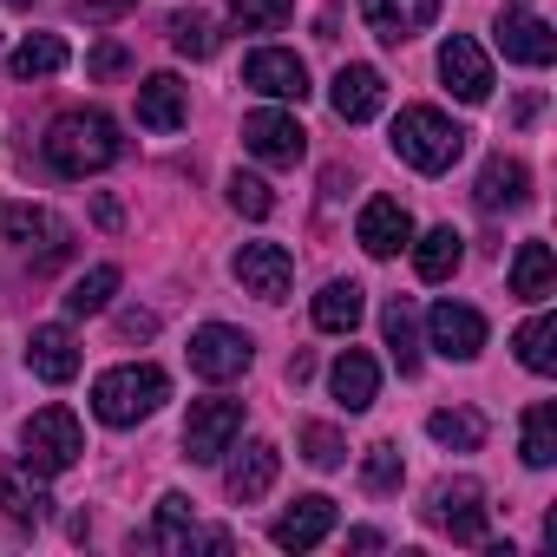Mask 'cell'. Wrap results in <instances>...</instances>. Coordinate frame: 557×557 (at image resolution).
Listing matches in <instances>:
<instances>
[{
  "label": "cell",
  "instance_id": "obj_1",
  "mask_svg": "<svg viewBox=\"0 0 557 557\" xmlns=\"http://www.w3.org/2000/svg\"><path fill=\"white\" fill-rule=\"evenodd\" d=\"M40 151H47V164H53L60 177H99L106 164H119L125 138H119V125H112L99 106H79V112H60V119L47 125Z\"/></svg>",
  "mask_w": 557,
  "mask_h": 557
},
{
  "label": "cell",
  "instance_id": "obj_2",
  "mask_svg": "<svg viewBox=\"0 0 557 557\" xmlns=\"http://www.w3.org/2000/svg\"><path fill=\"white\" fill-rule=\"evenodd\" d=\"M164 400H171V381H164V368H151V361H125V368H106V374L92 381V413H99L106 426H138V420H151Z\"/></svg>",
  "mask_w": 557,
  "mask_h": 557
},
{
  "label": "cell",
  "instance_id": "obj_3",
  "mask_svg": "<svg viewBox=\"0 0 557 557\" xmlns=\"http://www.w3.org/2000/svg\"><path fill=\"white\" fill-rule=\"evenodd\" d=\"M394 151L413 164V171H426V177H440V171H453L459 164V151H466V132L440 112V106H407L400 119H394Z\"/></svg>",
  "mask_w": 557,
  "mask_h": 557
},
{
  "label": "cell",
  "instance_id": "obj_4",
  "mask_svg": "<svg viewBox=\"0 0 557 557\" xmlns=\"http://www.w3.org/2000/svg\"><path fill=\"white\" fill-rule=\"evenodd\" d=\"M21 446H27V466H34L40 479H60V472L79 466L86 433H79V420H73L66 407H40V413L21 426Z\"/></svg>",
  "mask_w": 557,
  "mask_h": 557
},
{
  "label": "cell",
  "instance_id": "obj_5",
  "mask_svg": "<svg viewBox=\"0 0 557 557\" xmlns=\"http://www.w3.org/2000/svg\"><path fill=\"white\" fill-rule=\"evenodd\" d=\"M426 518H433L453 544H485V524H492L485 485H479V479H440V485H433Z\"/></svg>",
  "mask_w": 557,
  "mask_h": 557
},
{
  "label": "cell",
  "instance_id": "obj_6",
  "mask_svg": "<svg viewBox=\"0 0 557 557\" xmlns=\"http://www.w3.org/2000/svg\"><path fill=\"white\" fill-rule=\"evenodd\" d=\"M236 440H243V400H190V420H184V459L216 466Z\"/></svg>",
  "mask_w": 557,
  "mask_h": 557
},
{
  "label": "cell",
  "instance_id": "obj_7",
  "mask_svg": "<svg viewBox=\"0 0 557 557\" xmlns=\"http://www.w3.org/2000/svg\"><path fill=\"white\" fill-rule=\"evenodd\" d=\"M249 361H256V342L230 322H203L190 335V374H203V381H236V374H249Z\"/></svg>",
  "mask_w": 557,
  "mask_h": 557
},
{
  "label": "cell",
  "instance_id": "obj_8",
  "mask_svg": "<svg viewBox=\"0 0 557 557\" xmlns=\"http://www.w3.org/2000/svg\"><path fill=\"white\" fill-rule=\"evenodd\" d=\"M243 145H249V158H262V164H302L309 132L296 125V112L262 106V112H249V119H243Z\"/></svg>",
  "mask_w": 557,
  "mask_h": 557
},
{
  "label": "cell",
  "instance_id": "obj_9",
  "mask_svg": "<svg viewBox=\"0 0 557 557\" xmlns=\"http://www.w3.org/2000/svg\"><path fill=\"white\" fill-rule=\"evenodd\" d=\"M230 269H236V283H243L249 296H262V302H283L289 283H296V256H289L283 243H243Z\"/></svg>",
  "mask_w": 557,
  "mask_h": 557
},
{
  "label": "cell",
  "instance_id": "obj_10",
  "mask_svg": "<svg viewBox=\"0 0 557 557\" xmlns=\"http://www.w3.org/2000/svg\"><path fill=\"white\" fill-rule=\"evenodd\" d=\"M426 342H433L446 361H479V355H485V315L466 309V302H433Z\"/></svg>",
  "mask_w": 557,
  "mask_h": 557
},
{
  "label": "cell",
  "instance_id": "obj_11",
  "mask_svg": "<svg viewBox=\"0 0 557 557\" xmlns=\"http://www.w3.org/2000/svg\"><path fill=\"white\" fill-rule=\"evenodd\" d=\"M275 472H283V453H275L269 440L230 446V466H223V492H230L236 505H256V498L275 485Z\"/></svg>",
  "mask_w": 557,
  "mask_h": 557
},
{
  "label": "cell",
  "instance_id": "obj_12",
  "mask_svg": "<svg viewBox=\"0 0 557 557\" xmlns=\"http://www.w3.org/2000/svg\"><path fill=\"white\" fill-rule=\"evenodd\" d=\"M498 53L511 60V66H550L557 60V34H550V21H537V14H524V8H511V14H498Z\"/></svg>",
  "mask_w": 557,
  "mask_h": 557
},
{
  "label": "cell",
  "instance_id": "obj_13",
  "mask_svg": "<svg viewBox=\"0 0 557 557\" xmlns=\"http://www.w3.org/2000/svg\"><path fill=\"white\" fill-rule=\"evenodd\" d=\"M440 79H446L453 99H466V106H485V99H492V60H485L479 40H466V34H453V40L440 47Z\"/></svg>",
  "mask_w": 557,
  "mask_h": 557
},
{
  "label": "cell",
  "instance_id": "obj_14",
  "mask_svg": "<svg viewBox=\"0 0 557 557\" xmlns=\"http://www.w3.org/2000/svg\"><path fill=\"white\" fill-rule=\"evenodd\" d=\"M355 236H361V249H368L374 262H387V256H400V249L413 243V216H407V203H400V197H368V210H361Z\"/></svg>",
  "mask_w": 557,
  "mask_h": 557
},
{
  "label": "cell",
  "instance_id": "obj_15",
  "mask_svg": "<svg viewBox=\"0 0 557 557\" xmlns=\"http://www.w3.org/2000/svg\"><path fill=\"white\" fill-rule=\"evenodd\" d=\"M361 21H368L374 40L407 47L413 34H426V27L440 21V0H361Z\"/></svg>",
  "mask_w": 557,
  "mask_h": 557
},
{
  "label": "cell",
  "instance_id": "obj_16",
  "mask_svg": "<svg viewBox=\"0 0 557 557\" xmlns=\"http://www.w3.org/2000/svg\"><path fill=\"white\" fill-rule=\"evenodd\" d=\"M243 79L262 92V99H309V66L296 60V53H283V47H256L249 53V66H243Z\"/></svg>",
  "mask_w": 557,
  "mask_h": 557
},
{
  "label": "cell",
  "instance_id": "obj_17",
  "mask_svg": "<svg viewBox=\"0 0 557 557\" xmlns=\"http://www.w3.org/2000/svg\"><path fill=\"white\" fill-rule=\"evenodd\" d=\"M335 531V498H322V492H309V498H296L283 518L269 524V537H275V550H315L322 537Z\"/></svg>",
  "mask_w": 557,
  "mask_h": 557
},
{
  "label": "cell",
  "instance_id": "obj_18",
  "mask_svg": "<svg viewBox=\"0 0 557 557\" xmlns=\"http://www.w3.org/2000/svg\"><path fill=\"white\" fill-rule=\"evenodd\" d=\"M329 106H335L342 125H368V119L387 106V79H381L374 66H342L335 86H329Z\"/></svg>",
  "mask_w": 557,
  "mask_h": 557
},
{
  "label": "cell",
  "instance_id": "obj_19",
  "mask_svg": "<svg viewBox=\"0 0 557 557\" xmlns=\"http://www.w3.org/2000/svg\"><path fill=\"white\" fill-rule=\"evenodd\" d=\"M0 236L8 243H40V262H60L66 256V230H60V216L53 210H40V203H0Z\"/></svg>",
  "mask_w": 557,
  "mask_h": 557
},
{
  "label": "cell",
  "instance_id": "obj_20",
  "mask_svg": "<svg viewBox=\"0 0 557 557\" xmlns=\"http://www.w3.org/2000/svg\"><path fill=\"white\" fill-rule=\"evenodd\" d=\"M472 197H479V210L485 216H498V210H524L531 203V171L518 164V158H485V171H479V184H472Z\"/></svg>",
  "mask_w": 557,
  "mask_h": 557
},
{
  "label": "cell",
  "instance_id": "obj_21",
  "mask_svg": "<svg viewBox=\"0 0 557 557\" xmlns=\"http://www.w3.org/2000/svg\"><path fill=\"white\" fill-rule=\"evenodd\" d=\"M27 368H34L47 387H66V381L79 374V342H73V329H66V322L34 329V335H27Z\"/></svg>",
  "mask_w": 557,
  "mask_h": 557
},
{
  "label": "cell",
  "instance_id": "obj_22",
  "mask_svg": "<svg viewBox=\"0 0 557 557\" xmlns=\"http://www.w3.org/2000/svg\"><path fill=\"white\" fill-rule=\"evenodd\" d=\"M184 119H190L184 79H177V73H151V79L138 86V125H145V132H177Z\"/></svg>",
  "mask_w": 557,
  "mask_h": 557
},
{
  "label": "cell",
  "instance_id": "obj_23",
  "mask_svg": "<svg viewBox=\"0 0 557 557\" xmlns=\"http://www.w3.org/2000/svg\"><path fill=\"white\" fill-rule=\"evenodd\" d=\"M361 315H368V289L361 283H348V275L322 283V296H315V329L322 335H355Z\"/></svg>",
  "mask_w": 557,
  "mask_h": 557
},
{
  "label": "cell",
  "instance_id": "obj_24",
  "mask_svg": "<svg viewBox=\"0 0 557 557\" xmlns=\"http://www.w3.org/2000/svg\"><path fill=\"white\" fill-rule=\"evenodd\" d=\"M329 387H335V400H342L348 413H368V407H374V394H381V368H374L361 348H348V355L329 368Z\"/></svg>",
  "mask_w": 557,
  "mask_h": 557
},
{
  "label": "cell",
  "instance_id": "obj_25",
  "mask_svg": "<svg viewBox=\"0 0 557 557\" xmlns=\"http://www.w3.org/2000/svg\"><path fill=\"white\" fill-rule=\"evenodd\" d=\"M407 249H413V269H420V283H446V275L466 262V236H459L453 223H440V230L413 236Z\"/></svg>",
  "mask_w": 557,
  "mask_h": 557
},
{
  "label": "cell",
  "instance_id": "obj_26",
  "mask_svg": "<svg viewBox=\"0 0 557 557\" xmlns=\"http://www.w3.org/2000/svg\"><path fill=\"white\" fill-rule=\"evenodd\" d=\"M511 296H524V302L557 296V256H550V243H518V256H511Z\"/></svg>",
  "mask_w": 557,
  "mask_h": 557
},
{
  "label": "cell",
  "instance_id": "obj_27",
  "mask_svg": "<svg viewBox=\"0 0 557 557\" xmlns=\"http://www.w3.org/2000/svg\"><path fill=\"white\" fill-rule=\"evenodd\" d=\"M0 505H8L14 524H47L53 492H47V479H40L34 466H27V472H0Z\"/></svg>",
  "mask_w": 557,
  "mask_h": 557
},
{
  "label": "cell",
  "instance_id": "obj_28",
  "mask_svg": "<svg viewBox=\"0 0 557 557\" xmlns=\"http://www.w3.org/2000/svg\"><path fill=\"white\" fill-rule=\"evenodd\" d=\"M518 453H524V466H531V472L557 466V407H550V400L524 407V426H518Z\"/></svg>",
  "mask_w": 557,
  "mask_h": 557
},
{
  "label": "cell",
  "instance_id": "obj_29",
  "mask_svg": "<svg viewBox=\"0 0 557 557\" xmlns=\"http://www.w3.org/2000/svg\"><path fill=\"white\" fill-rule=\"evenodd\" d=\"M381 335H387V348H394L400 374H413V368H420V315H413V302H407V296H394V302L381 309Z\"/></svg>",
  "mask_w": 557,
  "mask_h": 557
},
{
  "label": "cell",
  "instance_id": "obj_30",
  "mask_svg": "<svg viewBox=\"0 0 557 557\" xmlns=\"http://www.w3.org/2000/svg\"><path fill=\"white\" fill-rule=\"evenodd\" d=\"M8 66H14V79H53V73L66 66V40H60V34H27V40L8 53Z\"/></svg>",
  "mask_w": 557,
  "mask_h": 557
},
{
  "label": "cell",
  "instance_id": "obj_31",
  "mask_svg": "<svg viewBox=\"0 0 557 557\" xmlns=\"http://www.w3.org/2000/svg\"><path fill=\"white\" fill-rule=\"evenodd\" d=\"M511 348H518V361H524L531 374H557V315H531V322L511 335Z\"/></svg>",
  "mask_w": 557,
  "mask_h": 557
},
{
  "label": "cell",
  "instance_id": "obj_32",
  "mask_svg": "<svg viewBox=\"0 0 557 557\" xmlns=\"http://www.w3.org/2000/svg\"><path fill=\"white\" fill-rule=\"evenodd\" d=\"M426 433H433L440 446H453V453H479V446H485V420H479L472 407H440V413L426 420Z\"/></svg>",
  "mask_w": 557,
  "mask_h": 557
},
{
  "label": "cell",
  "instance_id": "obj_33",
  "mask_svg": "<svg viewBox=\"0 0 557 557\" xmlns=\"http://www.w3.org/2000/svg\"><path fill=\"white\" fill-rule=\"evenodd\" d=\"M112 296H119V269H112V262H99V269H86L79 283H73V296H66V315H99Z\"/></svg>",
  "mask_w": 557,
  "mask_h": 557
},
{
  "label": "cell",
  "instance_id": "obj_34",
  "mask_svg": "<svg viewBox=\"0 0 557 557\" xmlns=\"http://www.w3.org/2000/svg\"><path fill=\"white\" fill-rule=\"evenodd\" d=\"M296 14V0H230V27L236 34H275Z\"/></svg>",
  "mask_w": 557,
  "mask_h": 557
},
{
  "label": "cell",
  "instance_id": "obj_35",
  "mask_svg": "<svg viewBox=\"0 0 557 557\" xmlns=\"http://www.w3.org/2000/svg\"><path fill=\"white\" fill-rule=\"evenodd\" d=\"M400 479H407V459H400V446H394V440L368 446V459H361V485H368V492H400Z\"/></svg>",
  "mask_w": 557,
  "mask_h": 557
},
{
  "label": "cell",
  "instance_id": "obj_36",
  "mask_svg": "<svg viewBox=\"0 0 557 557\" xmlns=\"http://www.w3.org/2000/svg\"><path fill=\"white\" fill-rule=\"evenodd\" d=\"M171 47H177L184 60H210V53H216V27H210L203 14H171Z\"/></svg>",
  "mask_w": 557,
  "mask_h": 557
},
{
  "label": "cell",
  "instance_id": "obj_37",
  "mask_svg": "<svg viewBox=\"0 0 557 557\" xmlns=\"http://www.w3.org/2000/svg\"><path fill=\"white\" fill-rule=\"evenodd\" d=\"M302 459H309L315 472H335V466L348 459V440H342L335 426H322V420H315V426H302Z\"/></svg>",
  "mask_w": 557,
  "mask_h": 557
},
{
  "label": "cell",
  "instance_id": "obj_38",
  "mask_svg": "<svg viewBox=\"0 0 557 557\" xmlns=\"http://www.w3.org/2000/svg\"><path fill=\"white\" fill-rule=\"evenodd\" d=\"M230 210H243V216H256V223H262V216L275 210V190H269L262 177L236 171V177H230Z\"/></svg>",
  "mask_w": 557,
  "mask_h": 557
},
{
  "label": "cell",
  "instance_id": "obj_39",
  "mask_svg": "<svg viewBox=\"0 0 557 557\" xmlns=\"http://www.w3.org/2000/svg\"><path fill=\"white\" fill-rule=\"evenodd\" d=\"M190 524H197V518H190V498H184V492H164V498H158V544L177 550Z\"/></svg>",
  "mask_w": 557,
  "mask_h": 557
},
{
  "label": "cell",
  "instance_id": "obj_40",
  "mask_svg": "<svg viewBox=\"0 0 557 557\" xmlns=\"http://www.w3.org/2000/svg\"><path fill=\"white\" fill-rule=\"evenodd\" d=\"M125 66H132V53H125L119 40H99V47H92V60H86V73H92V79H119Z\"/></svg>",
  "mask_w": 557,
  "mask_h": 557
},
{
  "label": "cell",
  "instance_id": "obj_41",
  "mask_svg": "<svg viewBox=\"0 0 557 557\" xmlns=\"http://www.w3.org/2000/svg\"><path fill=\"white\" fill-rule=\"evenodd\" d=\"M132 8H138V0H73V14H86V21H119Z\"/></svg>",
  "mask_w": 557,
  "mask_h": 557
},
{
  "label": "cell",
  "instance_id": "obj_42",
  "mask_svg": "<svg viewBox=\"0 0 557 557\" xmlns=\"http://www.w3.org/2000/svg\"><path fill=\"white\" fill-rule=\"evenodd\" d=\"M119 329H125V335H151V329H158V322H151V315H145V309H132V315H119Z\"/></svg>",
  "mask_w": 557,
  "mask_h": 557
},
{
  "label": "cell",
  "instance_id": "obj_43",
  "mask_svg": "<svg viewBox=\"0 0 557 557\" xmlns=\"http://www.w3.org/2000/svg\"><path fill=\"white\" fill-rule=\"evenodd\" d=\"M8 8H34V0H8Z\"/></svg>",
  "mask_w": 557,
  "mask_h": 557
}]
</instances>
